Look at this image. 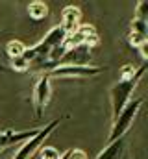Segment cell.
I'll list each match as a JSON object with an SVG mask.
<instances>
[{
    "label": "cell",
    "mask_w": 148,
    "mask_h": 159,
    "mask_svg": "<svg viewBox=\"0 0 148 159\" xmlns=\"http://www.w3.org/2000/svg\"><path fill=\"white\" fill-rule=\"evenodd\" d=\"M67 37V34L59 28V26H56V28H52L46 35H44V39L41 41V43H37L35 46H32V48H26L24 50V54H22V57L28 61V70H35V67H39L43 61H46L48 59V56H50V52L56 48V46H59L63 41Z\"/></svg>",
    "instance_id": "obj_1"
},
{
    "label": "cell",
    "mask_w": 148,
    "mask_h": 159,
    "mask_svg": "<svg viewBox=\"0 0 148 159\" xmlns=\"http://www.w3.org/2000/svg\"><path fill=\"white\" fill-rule=\"evenodd\" d=\"M146 72V61H143V65L135 70V74L132 78H122L118 80L109 91V96H111V109H113V119H117V115L124 109V106L132 100V93L135 91L137 83L141 81V78L145 76Z\"/></svg>",
    "instance_id": "obj_2"
},
{
    "label": "cell",
    "mask_w": 148,
    "mask_h": 159,
    "mask_svg": "<svg viewBox=\"0 0 148 159\" xmlns=\"http://www.w3.org/2000/svg\"><path fill=\"white\" fill-rule=\"evenodd\" d=\"M141 106H143V98L130 100V102L124 106V109L117 115V119H113V126H111V133H109L108 143H113V141H117V139H120V137H126V133L130 131V128H132L133 120L137 117Z\"/></svg>",
    "instance_id": "obj_3"
},
{
    "label": "cell",
    "mask_w": 148,
    "mask_h": 159,
    "mask_svg": "<svg viewBox=\"0 0 148 159\" xmlns=\"http://www.w3.org/2000/svg\"><path fill=\"white\" fill-rule=\"evenodd\" d=\"M59 124H61V119L50 120L44 128H41V129H39V133H37L35 137H32L30 141L22 143V146L17 150V154H15V157H13V159H32V156H34L37 150L43 146V143L50 137V133H52Z\"/></svg>",
    "instance_id": "obj_4"
},
{
    "label": "cell",
    "mask_w": 148,
    "mask_h": 159,
    "mask_svg": "<svg viewBox=\"0 0 148 159\" xmlns=\"http://www.w3.org/2000/svg\"><path fill=\"white\" fill-rule=\"evenodd\" d=\"M106 67H89V65H65L56 67L54 70L46 72L48 78H91L104 72Z\"/></svg>",
    "instance_id": "obj_5"
},
{
    "label": "cell",
    "mask_w": 148,
    "mask_h": 159,
    "mask_svg": "<svg viewBox=\"0 0 148 159\" xmlns=\"http://www.w3.org/2000/svg\"><path fill=\"white\" fill-rule=\"evenodd\" d=\"M50 78L48 74H41L39 80L35 83V89H34V107H35V119H41L48 100H50Z\"/></svg>",
    "instance_id": "obj_6"
},
{
    "label": "cell",
    "mask_w": 148,
    "mask_h": 159,
    "mask_svg": "<svg viewBox=\"0 0 148 159\" xmlns=\"http://www.w3.org/2000/svg\"><path fill=\"white\" fill-rule=\"evenodd\" d=\"M41 128H32V129H26V131H15V129H6V131H0V150L4 148H9V146H15V144H22L26 141H30L32 137H35L39 133Z\"/></svg>",
    "instance_id": "obj_7"
},
{
    "label": "cell",
    "mask_w": 148,
    "mask_h": 159,
    "mask_svg": "<svg viewBox=\"0 0 148 159\" xmlns=\"http://www.w3.org/2000/svg\"><path fill=\"white\" fill-rule=\"evenodd\" d=\"M91 59V48L81 44L76 48H69L65 52V56L59 59L58 67H65V65H85Z\"/></svg>",
    "instance_id": "obj_8"
},
{
    "label": "cell",
    "mask_w": 148,
    "mask_h": 159,
    "mask_svg": "<svg viewBox=\"0 0 148 159\" xmlns=\"http://www.w3.org/2000/svg\"><path fill=\"white\" fill-rule=\"evenodd\" d=\"M80 19H81V11L76 6H67L63 9V13H61V24H59V28L69 35V34H72V32L78 30Z\"/></svg>",
    "instance_id": "obj_9"
},
{
    "label": "cell",
    "mask_w": 148,
    "mask_h": 159,
    "mask_svg": "<svg viewBox=\"0 0 148 159\" xmlns=\"http://www.w3.org/2000/svg\"><path fill=\"white\" fill-rule=\"evenodd\" d=\"M148 41V22L146 20H139V19H133L132 20V32L128 35V43L135 48H139L143 43Z\"/></svg>",
    "instance_id": "obj_10"
},
{
    "label": "cell",
    "mask_w": 148,
    "mask_h": 159,
    "mask_svg": "<svg viewBox=\"0 0 148 159\" xmlns=\"http://www.w3.org/2000/svg\"><path fill=\"white\" fill-rule=\"evenodd\" d=\"M124 148H126V137H120V139L109 143V144L96 156V159H120L122 154H124Z\"/></svg>",
    "instance_id": "obj_11"
},
{
    "label": "cell",
    "mask_w": 148,
    "mask_h": 159,
    "mask_svg": "<svg viewBox=\"0 0 148 159\" xmlns=\"http://www.w3.org/2000/svg\"><path fill=\"white\" fill-rule=\"evenodd\" d=\"M28 13H30V17L34 19V20H43V19H46L48 17V6L44 4V2H32L30 6H28Z\"/></svg>",
    "instance_id": "obj_12"
},
{
    "label": "cell",
    "mask_w": 148,
    "mask_h": 159,
    "mask_svg": "<svg viewBox=\"0 0 148 159\" xmlns=\"http://www.w3.org/2000/svg\"><path fill=\"white\" fill-rule=\"evenodd\" d=\"M24 50H26V46H24L21 41H9V43L6 44V54H7L11 59L21 57V56L24 54Z\"/></svg>",
    "instance_id": "obj_13"
},
{
    "label": "cell",
    "mask_w": 148,
    "mask_h": 159,
    "mask_svg": "<svg viewBox=\"0 0 148 159\" xmlns=\"http://www.w3.org/2000/svg\"><path fill=\"white\" fill-rule=\"evenodd\" d=\"M133 19L146 20V22H148V2H146V0L137 2V6H135V17H133Z\"/></svg>",
    "instance_id": "obj_14"
},
{
    "label": "cell",
    "mask_w": 148,
    "mask_h": 159,
    "mask_svg": "<svg viewBox=\"0 0 148 159\" xmlns=\"http://www.w3.org/2000/svg\"><path fill=\"white\" fill-rule=\"evenodd\" d=\"M59 152L54 146H41L39 148V159H59Z\"/></svg>",
    "instance_id": "obj_15"
},
{
    "label": "cell",
    "mask_w": 148,
    "mask_h": 159,
    "mask_svg": "<svg viewBox=\"0 0 148 159\" xmlns=\"http://www.w3.org/2000/svg\"><path fill=\"white\" fill-rule=\"evenodd\" d=\"M59 159H87V156H85V152L80 150V148H71V150H67L65 154H61Z\"/></svg>",
    "instance_id": "obj_16"
},
{
    "label": "cell",
    "mask_w": 148,
    "mask_h": 159,
    "mask_svg": "<svg viewBox=\"0 0 148 159\" xmlns=\"http://www.w3.org/2000/svg\"><path fill=\"white\" fill-rule=\"evenodd\" d=\"M11 67L15 69V70H19V72H24V70H28V61L21 56V57H15V59H11Z\"/></svg>",
    "instance_id": "obj_17"
},
{
    "label": "cell",
    "mask_w": 148,
    "mask_h": 159,
    "mask_svg": "<svg viewBox=\"0 0 148 159\" xmlns=\"http://www.w3.org/2000/svg\"><path fill=\"white\" fill-rule=\"evenodd\" d=\"M135 70H137V69H133L132 65H124V67H122V72H120V80L122 78H132V76L135 74Z\"/></svg>",
    "instance_id": "obj_18"
},
{
    "label": "cell",
    "mask_w": 148,
    "mask_h": 159,
    "mask_svg": "<svg viewBox=\"0 0 148 159\" xmlns=\"http://www.w3.org/2000/svg\"><path fill=\"white\" fill-rule=\"evenodd\" d=\"M139 52H141L143 61H146V59H148V41H146V43H143V44L139 46Z\"/></svg>",
    "instance_id": "obj_19"
}]
</instances>
